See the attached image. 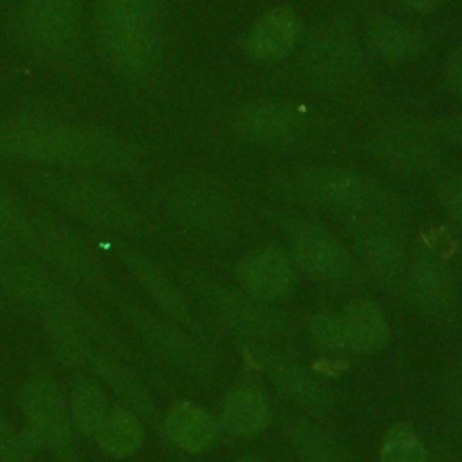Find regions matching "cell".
I'll use <instances>...</instances> for the list:
<instances>
[{"instance_id":"cell-1","label":"cell","mask_w":462,"mask_h":462,"mask_svg":"<svg viewBox=\"0 0 462 462\" xmlns=\"http://www.w3.org/2000/svg\"><path fill=\"white\" fill-rule=\"evenodd\" d=\"M0 155L99 171H119L132 161L128 150L112 139L40 117L0 121Z\"/></svg>"},{"instance_id":"cell-2","label":"cell","mask_w":462,"mask_h":462,"mask_svg":"<svg viewBox=\"0 0 462 462\" xmlns=\"http://www.w3.org/2000/svg\"><path fill=\"white\" fill-rule=\"evenodd\" d=\"M96 34L106 61L132 79L152 76L162 58L157 0H97Z\"/></svg>"},{"instance_id":"cell-3","label":"cell","mask_w":462,"mask_h":462,"mask_svg":"<svg viewBox=\"0 0 462 462\" xmlns=\"http://www.w3.org/2000/svg\"><path fill=\"white\" fill-rule=\"evenodd\" d=\"M31 189L72 217L119 233H137L141 218L110 186L81 175H36Z\"/></svg>"},{"instance_id":"cell-4","label":"cell","mask_w":462,"mask_h":462,"mask_svg":"<svg viewBox=\"0 0 462 462\" xmlns=\"http://www.w3.org/2000/svg\"><path fill=\"white\" fill-rule=\"evenodd\" d=\"M289 189L305 202L327 209L375 215L393 208V199L375 182L339 166H307L287 179Z\"/></svg>"},{"instance_id":"cell-5","label":"cell","mask_w":462,"mask_h":462,"mask_svg":"<svg viewBox=\"0 0 462 462\" xmlns=\"http://www.w3.org/2000/svg\"><path fill=\"white\" fill-rule=\"evenodd\" d=\"M22 245L54 271L58 278L97 294L110 292L112 287L103 265L79 236L63 224L49 218H29Z\"/></svg>"},{"instance_id":"cell-6","label":"cell","mask_w":462,"mask_h":462,"mask_svg":"<svg viewBox=\"0 0 462 462\" xmlns=\"http://www.w3.org/2000/svg\"><path fill=\"white\" fill-rule=\"evenodd\" d=\"M0 285L22 303L47 312H65L72 316L97 343L112 345L116 337L97 323V319L83 309V305L74 298L72 292L63 287L58 278L49 274L45 269L25 260H5L0 262Z\"/></svg>"},{"instance_id":"cell-7","label":"cell","mask_w":462,"mask_h":462,"mask_svg":"<svg viewBox=\"0 0 462 462\" xmlns=\"http://www.w3.org/2000/svg\"><path fill=\"white\" fill-rule=\"evenodd\" d=\"M303 67L316 87L330 94H343L361 81L365 58L350 29L341 23H325L309 38Z\"/></svg>"},{"instance_id":"cell-8","label":"cell","mask_w":462,"mask_h":462,"mask_svg":"<svg viewBox=\"0 0 462 462\" xmlns=\"http://www.w3.org/2000/svg\"><path fill=\"white\" fill-rule=\"evenodd\" d=\"M20 402L27 430L40 446L54 449L65 462H74L72 417L61 384L51 375H34L23 384Z\"/></svg>"},{"instance_id":"cell-9","label":"cell","mask_w":462,"mask_h":462,"mask_svg":"<svg viewBox=\"0 0 462 462\" xmlns=\"http://www.w3.org/2000/svg\"><path fill=\"white\" fill-rule=\"evenodd\" d=\"M195 287L208 310L226 327L240 334L271 339L287 330L283 314L274 310L269 303H262L245 292L208 280L197 282Z\"/></svg>"},{"instance_id":"cell-10","label":"cell","mask_w":462,"mask_h":462,"mask_svg":"<svg viewBox=\"0 0 462 462\" xmlns=\"http://www.w3.org/2000/svg\"><path fill=\"white\" fill-rule=\"evenodd\" d=\"M20 27L32 49L49 56L65 54L78 42L79 0H25Z\"/></svg>"},{"instance_id":"cell-11","label":"cell","mask_w":462,"mask_h":462,"mask_svg":"<svg viewBox=\"0 0 462 462\" xmlns=\"http://www.w3.org/2000/svg\"><path fill=\"white\" fill-rule=\"evenodd\" d=\"M289 242L296 263L314 278L348 282L356 263L348 249L325 227L312 222H296L289 227Z\"/></svg>"},{"instance_id":"cell-12","label":"cell","mask_w":462,"mask_h":462,"mask_svg":"<svg viewBox=\"0 0 462 462\" xmlns=\"http://www.w3.org/2000/svg\"><path fill=\"white\" fill-rule=\"evenodd\" d=\"M123 316L135 334L171 365L197 375L211 372V359L208 354L171 321L132 303L123 307Z\"/></svg>"},{"instance_id":"cell-13","label":"cell","mask_w":462,"mask_h":462,"mask_svg":"<svg viewBox=\"0 0 462 462\" xmlns=\"http://www.w3.org/2000/svg\"><path fill=\"white\" fill-rule=\"evenodd\" d=\"M170 215L184 227L224 235L233 226V206L226 193L202 180H184L173 186L166 197Z\"/></svg>"},{"instance_id":"cell-14","label":"cell","mask_w":462,"mask_h":462,"mask_svg":"<svg viewBox=\"0 0 462 462\" xmlns=\"http://www.w3.org/2000/svg\"><path fill=\"white\" fill-rule=\"evenodd\" d=\"M410 298L417 309L435 319L457 314V287L446 262L430 249L415 251L406 267Z\"/></svg>"},{"instance_id":"cell-15","label":"cell","mask_w":462,"mask_h":462,"mask_svg":"<svg viewBox=\"0 0 462 462\" xmlns=\"http://www.w3.org/2000/svg\"><path fill=\"white\" fill-rule=\"evenodd\" d=\"M309 126L307 112L282 99L253 101L236 114V128L260 144H287L300 139Z\"/></svg>"},{"instance_id":"cell-16","label":"cell","mask_w":462,"mask_h":462,"mask_svg":"<svg viewBox=\"0 0 462 462\" xmlns=\"http://www.w3.org/2000/svg\"><path fill=\"white\" fill-rule=\"evenodd\" d=\"M350 235L359 256L381 282L393 283L406 273L404 244L386 222L377 217L357 218L350 227Z\"/></svg>"},{"instance_id":"cell-17","label":"cell","mask_w":462,"mask_h":462,"mask_svg":"<svg viewBox=\"0 0 462 462\" xmlns=\"http://www.w3.org/2000/svg\"><path fill=\"white\" fill-rule=\"evenodd\" d=\"M238 282L245 294L273 303L285 298L294 285L291 258L276 247H265L245 256L236 269Z\"/></svg>"},{"instance_id":"cell-18","label":"cell","mask_w":462,"mask_h":462,"mask_svg":"<svg viewBox=\"0 0 462 462\" xmlns=\"http://www.w3.org/2000/svg\"><path fill=\"white\" fill-rule=\"evenodd\" d=\"M372 152L386 166L406 173L428 171L440 161L439 146L424 132L410 126L383 130L372 141Z\"/></svg>"},{"instance_id":"cell-19","label":"cell","mask_w":462,"mask_h":462,"mask_svg":"<svg viewBox=\"0 0 462 462\" xmlns=\"http://www.w3.org/2000/svg\"><path fill=\"white\" fill-rule=\"evenodd\" d=\"M301 32V23L294 9L287 5H276L263 11L251 25L245 49L247 54L262 63H274L287 58Z\"/></svg>"},{"instance_id":"cell-20","label":"cell","mask_w":462,"mask_h":462,"mask_svg":"<svg viewBox=\"0 0 462 462\" xmlns=\"http://www.w3.org/2000/svg\"><path fill=\"white\" fill-rule=\"evenodd\" d=\"M262 366L274 388L294 404L314 413L330 408L332 401L327 388L296 361L267 352L262 356Z\"/></svg>"},{"instance_id":"cell-21","label":"cell","mask_w":462,"mask_h":462,"mask_svg":"<svg viewBox=\"0 0 462 462\" xmlns=\"http://www.w3.org/2000/svg\"><path fill=\"white\" fill-rule=\"evenodd\" d=\"M92 372L123 401V406L130 408L143 419L153 422L155 404L146 384L126 365L116 359L112 354L96 352L88 359Z\"/></svg>"},{"instance_id":"cell-22","label":"cell","mask_w":462,"mask_h":462,"mask_svg":"<svg viewBox=\"0 0 462 462\" xmlns=\"http://www.w3.org/2000/svg\"><path fill=\"white\" fill-rule=\"evenodd\" d=\"M119 256L134 273L137 282L146 289V292L159 303L164 314H168L171 319L179 323L193 325L191 310L182 292L146 254L134 249H121Z\"/></svg>"},{"instance_id":"cell-23","label":"cell","mask_w":462,"mask_h":462,"mask_svg":"<svg viewBox=\"0 0 462 462\" xmlns=\"http://www.w3.org/2000/svg\"><path fill=\"white\" fill-rule=\"evenodd\" d=\"M348 350L377 354L388 343V323L379 305L368 298H356L341 310Z\"/></svg>"},{"instance_id":"cell-24","label":"cell","mask_w":462,"mask_h":462,"mask_svg":"<svg viewBox=\"0 0 462 462\" xmlns=\"http://www.w3.org/2000/svg\"><path fill=\"white\" fill-rule=\"evenodd\" d=\"M164 430L168 439L188 453L208 449L217 435L213 417L195 402L180 401L173 404L164 417Z\"/></svg>"},{"instance_id":"cell-25","label":"cell","mask_w":462,"mask_h":462,"mask_svg":"<svg viewBox=\"0 0 462 462\" xmlns=\"http://www.w3.org/2000/svg\"><path fill=\"white\" fill-rule=\"evenodd\" d=\"M222 424L236 437H253L263 431L271 419L269 402L258 390L236 388L222 402Z\"/></svg>"},{"instance_id":"cell-26","label":"cell","mask_w":462,"mask_h":462,"mask_svg":"<svg viewBox=\"0 0 462 462\" xmlns=\"http://www.w3.org/2000/svg\"><path fill=\"white\" fill-rule=\"evenodd\" d=\"M43 316L45 334L52 356L67 368H78L90 359L88 336L83 327L65 312H47Z\"/></svg>"},{"instance_id":"cell-27","label":"cell","mask_w":462,"mask_h":462,"mask_svg":"<svg viewBox=\"0 0 462 462\" xmlns=\"http://www.w3.org/2000/svg\"><path fill=\"white\" fill-rule=\"evenodd\" d=\"M370 47L384 60L402 63L413 60L422 51V38L410 25L393 18H375L368 25Z\"/></svg>"},{"instance_id":"cell-28","label":"cell","mask_w":462,"mask_h":462,"mask_svg":"<svg viewBox=\"0 0 462 462\" xmlns=\"http://www.w3.org/2000/svg\"><path fill=\"white\" fill-rule=\"evenodd\" d=\"M101 449L116 457L135 453L143 444V424L135 411L117 404L110 406L99 428L94 433Z\"/></svg>"},{"instance_id":"cell-29","label":"cell","mask_w":462,"mask_h":462,"mask_svg":"<svg viewBox=\"0 0 462 462\" xmlns=\"http://www.w3.org/2000/svg\"><path fill=\"white\" fill-rule=\"evenodd\" d=\"M70 417L83 435H94L105 419L110 402L101 384L87 375H78L70 384Z\"/></svg>"},{"instance_id":"cell-30","label":"cell","mask_w":462,"mask_h":462,"mask_svg":"<svg viewBox=\"0 0 462 462\" xmlns=\"http://www.w3.org/2000/svg\"><path fill=\"white\" fill-rule=\"evenodd\" d=\"M289 437L301 462H350L343 448L314 424L298 422L289 430Z\"/></svg>"},{"instance_id":"cell-31","label":"cell","mask_w":462,"mask_h":462,"mask_svg":"<svg viewBox=\"0 0 462 462\" xmlns=\"http://www.w3.org/2000/svg\"><path fill=\"white\" fill-rule=\"evenodd\" d=\"M381 462H428L419 433L406 422L392 426L381 442Z\"/></svg>"},{"instance_id":"cell-32","label":"cell","mask_w":462,"mask_h":462,"mask_svg":"<svg viewBox=\"0 0 462 462\" xmlns=\"http://www.w3.org/2000/svg\"><path fill=\"white\" fill-rule=\"evenodd\" d=\"M309 334L321 348L343 352L348 350L346 332L339 314H316L309 321Z\"/></svg>"},{"instance_id":"cell-33","label":"cell","mask_w":462,"mask_h":462,"mask_svg":"<svg viewBox=\"0 0 462 462\" xmlns=\"http://www.w3.org/2000/svg\"><path fill=\"white\" fill-rule=\"evenodd\" d=\"M40 448V442L27 428L20 433L13 431L5 444L0 448V462H31Z\"/></svg>"},{"instance_id":"cell-34","label":"cell","mask_w":462,"mask_h":462,"mask_svg":"<svg viewBox=\"0 0 462 462\" xmlns=\"http://www.w3.org/2000/svg\"><path fill=\"white\" fill-rule=\"evenodd\" d=\"M437 195L444 209L462 224V177H446L437 184Z\"/></svg>"},{"instance_id":"cell-35","label":"cell","mask_w":462,"mask_h":462,"mask_svg":"<svg viewBox=\"0 0 462 462\" xmlns=\"http://www.w3.org/2000/svg\"><path fill=\"white\" fill-rule=\"evenodd\" d=\"M437 135L462 148V114H451L437 123Z\"/></svg>"},{"instance_id":"cell-36","label":"cell","mask_w":462,"mask_h":462,"mask_svg":"<svg viewBox=\"0 0 462 462\" xmlns=\"http://www.w3.org/2000/svg\"><path fill=\"white\" fill-rule=\"evenodd\" d=\"M446 81L449 88L462 97V43L457 47V51L451 54L448 67H446Z\"/></svg>"},{"instance_id":"cell-37","label":"cell","mask_w":462,"mask_h":462,"mask_svg":"<svg viewBox=\"0 0 462 462\" xmlns=\"http://www.w3.org/2000/svg\"><path fill=\"white\" fill-rule=\"evenodd\" d=\"M404 5L411 11L417 13H430L433 9H437L444 0H402Z\"/></svg>"},{"instance_id":"cell-38","label":"cell","mask_w":462,"mask_h":462,"mask_svg":"<svg viewBox=\"0 0 462 462\" xmlns=\"http://www.w3.org/2000/svg\"><path fill=\"white\" fill-rule=\"evenodd\" d=\"M11 433H13V430L0 419V448L5 444V440L11 437Z\"/></svg>"},{"instance_id":"cell-39","label":"cell","mask_w":462,"mask_h":462,"mask_svg":"<svg viewBox=\"0 0 462 462\" xmlns=\"http://www.w3.org/2000/svg\"><path fill=\"white\" fill-rule=\"evenodd\" d=\"M236 462H260L258 458H253V457H244V458H238Z\"/></svg>"}]
</instances>
